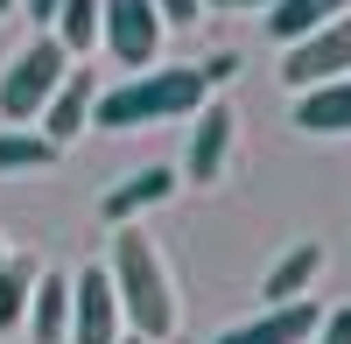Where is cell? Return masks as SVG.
<instances>
[{
  "instance_id": "1",
  "label": "cell",
  "mask_w": 351,
  "mask_h": 344,
  "mask_svg": "<svg viewBox=\"0 0 351 344\" xmlns=\"http://www.w3.org/2000/svg\"><path fill=\"white\" fill-rule=\"evenodd\" d=\"M106 281H112V295H120V323H134V337L162 344L176 330V288H169L162 246L141 232V225H120V232H112Z\"/></svg>"
},
{
  "instance_id": "2",
  "label": "cell",
  "mask_w": 351,
  "mask_h": 344,
  "mask_svg": "<svg viewBox=\"0 0 351 344\" xmlns=\"http://www.w3.org/2000/svg\"><path fill=\"white\" fill-rule=\"evenodd\" d=\"M204 99H211V84H204L197 64H148V71H134L127 84L99 92L92 120L106 134H134V127H155V120H190Z\"/></svg>"
},
{
  "instance_id": "3",
  "label": "cell",
  "mask_w": 351,
  "mask_h": 344,
  "mask_svg": "<svg viewBox=\"0 0 351 344\" xmlns=\"http://www.w3.org/2000/svg\"><path fill=\"white\" fill-rule=\"evenodd\" d=\"M64 71H71V56L56 49V36H36L28 49H14L8 77H0V120H8V127L43 120V106H49L56 84H64Z\"/></svg>"
},
{
  "instance_id": "4",
  "label": "cell",
  "mask_w": 351,
  "mask_h": 344,
  "mask_svg": "<svg viewBox=\"0 0 351 344\" xmlns=\"http://www.w3.org/2000/svg\"><path fill=\"white\" fill-rule=\"evenodd\" d=\"M281 77L295 84V92H309V84H330V77H351V14L309 28L302 42H288L281 56Z\"/></svg>"
},
{
  "instance_id": "5",
  "label": "cell",
  "mask_w": 351,
  "mask_h": 344,
  "mask_svg": "<svg viewBox=\"0 0 351 344\" xmlns=\"http://www.w3.org/2000/svg\"><path fill=\"white\" fill-rule=\"evenodd\" d=\"M99 36L112 42V56H120L127 71H148L155 49H162V14H155V0H99Z\"/></svg>"
},
{
  "instance_id": "6",
  "label": "cell",
  "mask_w": 351,
  "mask_h": 344,
  "mask_svg": "<svg viewBox=\"0 0 351 344\" xmlns=\"http://www.w3.org/2000/svg\"><path fill=\"white\" fill-rule=\"evenodd\" d=\"M64 344H120V295H112L106 267L71 274V337Z\"/></svg>"
},
{
  "instance_id": "7",
  "label": "cell",
  "mask_w": 351,
  "mask_h": 344,
  "mask_svg": "<svg viewBox=\"0 0 351 344\" xmlns=\"http://www.w3.org/2000/svg\"><path fill=\"white\" fill-rule=\"evenodd\" d=\"M316 323H324V309L302 295V302H274V309H260V317L218 330L211 344H309V337H316Z\"/></svg>"
},
{
  "instance_id": "8",
  "label": "cell",
  "mask_w": 351,
  "mask_h": 344,
  "mask_svg": "<svg viewBox=\"0 0 351 344\" xmlns=\"http://www.w3.org/2000/svg\"><path fill=\"white\" fill-rule=\"evenodd\" d=\"M232 106L225 99H204L197 106V134H190V155H183V169H190V183H218L225 176V162H232Z\"/></svg>"
},
{
  "instance_id": "9",
  "label": "cell",
  "mask_w": 351,
  "mask_h": 344,
  "mask_svg": "<svg viewBox=\"0 0 351 344\" xmlns=\"http://www.w3.org/2000/svg\"><path fill=\"white\" fill-rule=\"evenodd\" d=\"M92 99H99L92 71H64V84H56L49 106H43V140H49V148H64V140L84 134V112H92Z\"/></svg>"
},
{
  "instance_id": "10",
  "label": "cell",
  "mask_w": 351,
  "mask_h": 344,
  "mask_svg": "<svg viewBox=\"0 0 351 344\" xmlns=\"http://www.w3.org/2000/svg\"><path fill=\"white\" fill-rule=\"evenodd\" d=\"M169 197H176V169H141V176H127V183H112L106 190V225H112V232H120V225H134L141 211H155V204H169Z\"/></svg>"
},
{
  "instance_id": "11",
  "label": "cell",
  "mask_w": 351,
  "mask_h": 344,
  "mask_svg": "<svg viewBox=\"0 0 351 344\" xmlns=\"http://www.w3.org/2000/svg\"><path fill=\"white\" fill-rule=\"evenodd\" d=\"M324 260H330V253L316 246V239H295V246H288L281 260L267 267V281H260V295H267V309H274V302H302V288H309L316 274H324Z\"/></svg>"
},
{
  "instance_id": "12",
  "label": "cell",
  "mask_w": 351,
  "mask_h": 344,
  "mask_svg": "<svg viewBox=\"0 0 351 344\" xmlns=\"http://www.w3.org/2000/svg\"><path fill=\"white\" fill-rule=\"evenodd\" d=\"M28 337L36 344L71 337V274H36V288H28Z\"/></svg>"
},
{
  "instance_id": "13",
  "label": "cell",
  "mask_w": 351,
  "mask_h": 344,
  "mask_svg": "<svg viewBox=\"0 0 351 344\" xmlns=\"http://www.w3.org/2000/svg\"><path fill=\"white\" fill-rule=\"evenodd\" d=\"M295 127L302 134H351V77H330V84L295 92Z\"/></svg>"
},
{
  "instance_id": "14",
  "label": "cell",
  "mask_w": 351,
  "mask_h": 344,
  "mask_svg": "<svg viewBox=\"0 0 351 344\" xmlns=\"http://www.w3.org/2000/svg\"><path fill=\"white\" fill-rule=\"evenodd\" d=\"M337 14H351V0H274L267 36H281V42H302L309 28H324V21H337Z\"/></svg>"
},
{
  "instance_id": "15",
  "label": "cell",
  "mask_w": 351,
  "mask_h": 344,
  "mask_svg": "<svg viewBox=\"0 0 351 344\" xmlns=\"http://www.w3.org/2000/svg\"><path fill=\"white\" fill-rule=\"evenodd\" d=\"M36 274H43L36 260H14V253L0 260V337L28 317V288H36Z\"/></svg>"
},
{
  "instance_id": "16",
  "label": "cell",
  "mask_w": 351,
  "mask_h": 344,
  "mask_svg": "<svg viewBox=\"0 0 351 344\" xmlns=\"http://www.w3.org/2000/svg\"><path fill=\"white\" fill-rule=\"evenodd\" d=\"M92 42H99V0H64V8H56V49L84 56Z\"/></svg>"
},
{
  "instance_id": "17",
  "label": "cell",
  "mask_w": 351,
  "mask_h": 344,
  "mask_svg": "<svg viewBox=\"0 0 351 344\" xmlns=\"http://www.w3.org/2000/svg\"><path fill=\"white\" fill-rule=\"evenodd\" d=\"M56 162V148H49V140L43 134H0V176H8V169H49Z\"/></svg>"
},
{
  "instance_id": "18",
  "label": "cell",
  "mask_w": 351,
  "mask_h": 344,
  "mask_svg": "<svg viewBox=\"0 0 351 344\" xmlns=\"http://www.w3.org/2000/svg\"><path fill=\"white\" fill-rule=\"evenodd\" d=\"M309 344H351V309H330L324 323H316V337Z\"/></svg>"
},
{
  "instance_id": "19",
  "label": "cell",
  "mask_w": 351,
  "mask_h": 344,
  "mask_svg": "<svg viewBox=\"0 0 351 344\" xmlns=\"http://www.w3.org/2000/svg\"><path fill=\"white\" fill-rule=\"evenodd\" d=\"M155 14H162V28L169 21H197V0H155Z\"/></svg>"
},
{
  "instance_id": "20",
  "label": "cell",
  "mask_w": 351,
  "mask_h": 344,
  "mask_svg": "<svg viewBox=\"0 0 351 344\" xmlns=\"http://www.w3.org/2000/svg\"><path fill=\"white\" fill-rule=\"evenodd\" d=\"M225 77H239V56H211L204 64V84H225Z\"/></svg>"
},
{
  "instance_id": "21",
  "label": "cell",
  "mask_w": 351,
  "mask_h": 344,
  "mask_svg": "<svg viewBox=\"0 0 351 344\" xmlns=\"http://www.w3.org/2000/svg\"><path fill=\"white\" fill-rule=\"evenodd\" d=\"M204 8H218V14H239V8H274V0H204Z\"/></svg>"
},
{
  "instance_id": "22",
  "label": "cell",
  "mask_w": 351,
  "mask_h": 344,
  "mask_svg": "<svg viewBox=\"0 0 351 344\" xmlns=\"http://www.w3.org/2000/svg\"><path fill=\"white\" fill-rule=\"evenodd\" d=\"M56 8L64 0H28V21H56Z\"/></svg>"
},
{
  "instance_id": "23",
  "label": "cell",
  "mask_w": 351,
  "mask_h": 344,
  "mask_svg": "<svg viewBox=\"0 0 351 344\" xmlns=\"http://www.w3.org/2000/svg\"><path fill=\"white\" fill-rule=\"evenodd\" d=\"M120 344H148V337H120Z\"/></svg>"
},
{
  "instance_id": "24",
  "label": "cell",
  "mask_w": 351,
  "mask_h": 344,
  "mask_svg": "<svg viewBox=\"0 0 351 344\" xmlns=\"http://www.w3.org/2000/svg\"><path fill=\"white\" fill-rule=\"evenodd\" d=\"M8 8H14V0H0V14H8Z\"/></svg>"
},
{
  "instance_id": "25",
  "label": "cell",
  "mask_w": 351,
  "mask_h": 344,
  "mask_svg": "<svg viewBox=\"0 0 351 344\" xmlns=\"http://www.w3.org/2000/svg\"><path fill=\"white\" fill-rule=\"evenodd\" d=\"M0 260H8V239H0Z\"/></svg>"
}]
</instances>
